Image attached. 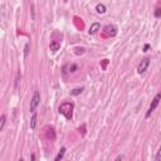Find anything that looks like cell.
I'll return each instance as SVG.
<instances>
[{
    "label": "cell",
    "mask_w": 161,
    "mask_h": 161,
    "mask_svg": "<svg viewBox=\"0 0 161 161\" xmlns=\"http://www.w3.org/2000/svg\"><path fill=\"white\" fill-rule=\"evenodd\" d=\"M45 134H47V139L48 140H55V132H54V129L52 126H47L45 127Z\"/></svg>",
    "instance_id": "cell-6"
},
{
    "label": "cell",
    "mask_w": 161,
    "mask_h": 161,
    "mask_svg": "<svg viewBox=\"0 0 161 161\" xmlns=\"http://www.w3.org/2000/svg\"><path fill=\"white\" fill-rule=\"evenodd\" d=\"M79 132H82V135L86 134V125H82V127H79Z\"/></svg>",
    "instance_id": "cell-17"
},
{
    "label": "cell",
    "mask_w": 161,
    "mask_h": 161,
    "mask_svg": "<svg viewBox=\"0 0 161 161\" xmlns=\"http://www.w3.org/2000/svg\"><path fill=\"white\" fill-rule=\"evenodd\" d=\"M99 28H101V25L98 24V23H93V24L91 25V28H89V30H88V33L91 35H93V34H96V33L99 30Z\"/></svg>",
    "instance_id": "cell-8"
},
{
    "label": "cell",
    "mask_w": 161,
    "mask_h": 161,
    "mask_svg": "<svg viewBox=\"0 0 161 161\" xmlns=\"http://www.w3.org/2000/svg\"><path fill=\"white\" fill-rule=\"evenodd\" d=\"M96 10H97L98 14H105V13H106V6L103 5V4H97Z\"/></svg>",
    "instance_id": "cell-10"
},
{
    "label": "cell",
    "mask_w": 161,
    "mask_h": 161,
    "mask_svg": "<svg viewBox=\"0 0 161 161\" xmlns=\"http://www.w3.org/2000/svg\"><path fill=\"white\" fill-rule=\"evenodd\" d=\"M155 160L156 161H161V146H160V149L157 151V154H156V156H155Z\"/></svg>",
    "instance_id": "cell-14"
},
{
    "label": "cell",
    "mask_w": 161,
    "mask_h": 161,
    "mask_svg": "<svg viewBox=\"0 0 161 161\" xmlns=\"http://www.w3.org/2000/svg\"><path fill=\"white\" fill-rule=\"evenodd\" d=\"M35 125H37V113L33 112V116H32V120H30V129L34 130L35 129Z\"/></svg>",
    "instance_id": "cell-9"
},
{
    "label": "cell",
    "mask_w": 161,
    "mask_h": 161,
    "mask_svg": "<svg viewBox=\"0 0 161 161\" xmlns=\"http://www.w3.org/2000/svg\"><path fill=\"white\" fill-rule=\"evenodd\" d=\"M82 91H83L82 87H80V88H74L73 91H70V94H72V96H77V94L82 93Z\"/></svg>",
    "instance_id": "cell-13"
},
{
    "label": "cell",
    "mask_w": 161,
    "mask_h": 161,
    "mask_svg": "<svg viewBox=\"0 0 161 161\" xmlns=\"http://www.w3.org/2000/svg\"><path fill=\"white\" fill-rule=\"evenodd\" d=\"M155 17H156V18H160V17H161V8H157V9L155 10Z\"/></svg>",
    "instance_id": "cell-16"
},
{
    "label": "cell",
    "mask_w": 161,
    "mask_h": 161,
    "mask_svg": "<svg viewBox=\"0 0 161 161\" xmlns=\"http://www.w3.org/2000/svg\"><path fill=\"white\" fill-rule=\"evenodd\" d=\"M107 64H108V59H103V62H102V68H103V69H106Z\"/></svg>",
    "instance_id": "cell-20"
},
{
    "label": "cell",
    "mask_w": 161,
    "mask_h": 161,
    "mask_svg": "<svg viewBox=\"0 0 161 161\" xmlns=\"http://www.w3.org/2000/svg\"><path fill=\"white\" fill-rule=\"evenodd\" d=\"M149 48H150V45H149V44H145V47H144V52H147Z\"/></svg>",
    "instance_id": "cell-21"
},
{
    "label": "cell",
    "mask_w": 161,
    "mask_h": 161,
    "mask_svg": "<svg viewBox=\"0 0 161 161\" xmlns=\"http://www.w3.org/2000/svg\"><path fill=\"white\" fill-rule=\"evenodd\" d=\"M49 48H50L52 52H57V50L60 48V42H58V40H52L50 44H49Z\"/></svg>",
    "instance_id": "cell-7"
},
{
    "label": "cell",
    "mask_w": 161,
    "mask_h": 161,
    "mask_svg": "<svg viewBox=\"0 0 161 161\" xmlns=\"http://www.w3.org/2000/svg\"><path fill=\"white\" fill-rule=\"evenodd\" d=\"M64 152H65V147H62L59 151V154L57 155V157H55V161H59V160H62L63 159V156H64Z\"/></svg>",
    "instance_id": "cell-11"
},
{
    "label": "cell",
    "mask_w": 161,
    "mask_h": 161,
    "mask_svg": "<svg viewBox=\"0 0 161 161\" xmlns=\"http://www.w3.org/2000/svg\"><path fill=\"white\" fill-rule=\"evenodd\" d=\"M5 122H6V116H5V115H3L1 118H0V131H3V130H4Z\"/></svg>",
    "instance_id": "cell-12"
},
{
    "label": "cell",
    "mask_w": 161,
    "mask_h": 161,
    "mask_svg": "<svg viewBox=\"0 0 161 161\" xmlns=\"http://www.w3.org/2000/svg\"><path fill=\"white\" fill-rule=\"evenodd\" d=\"M74 50H75V54H83L86 49H84V48H75Z\"/></svg>",
    "instance_id": "cell-15"
},
{
    "label": "cell",
    "mask_w": 161,
    "mask_h": 161,
    "mask_svg": "<svg viewBox=\"0 0 161 161\" xmlns=\"http://www.w3.org/2000/svg\"><path fill=\"white\" fill-rule=\"evenodd\" d=\"M39 103H40V93L39 91H34V94H33V98L30 101V112H35Z\"/></svg>",
    "instance_id": "cell-3"
},
{
    "label": "cell",
    "mask_w": 161,
    "mask_h": 161,
    "mask_svg": "<svg viewBox=\"0 0 161 161\" xmlns=\"http://www.w3.org/2000/svg\"><path fill=\"white\" fill-rule=\"evenodd\" d=\"M117 34V27L110 24L103 28V37H115Z\"/></svg>",
    "instance_id": "cell-4"
},
{
    "label": "cell",
    "mask_w": 161,
    "mask_h": 161,
    "mask_svg": "<svg viewBox=\"0 0 161 161\" xmlns=\"http://www.w3.org/2000/svg\"><path fill=\"white\" fill-rule=\"evenodd\" d=\"M73 108H74V106L72 102H63L62 105L59 106V113H62L67 120H70L73 116Z\"/></svg>",
    "instance_id": "cell-1"
},
{
    "label": "cell",
    "mask_w": 161,
    "mask_h": 161,
    "mask_svg": "<svg viewBox=\"0 0 161 161\" xmlns=\"http://www.w3.org/2000/svg\"><path fill=\"white\" fill-rule=\"evenodd\" d=\"M28 52H29V43L25 44V48H24V55L28 57Z\"/></svg>",
    "instance_id": "cell-18"
},
{
    "label": "cell",
    "mask_w": 161,
    "mask_h": 161,
    "mask_svg": "<svg viewBox=\"0 0 161 161\" xmlns=\"http://www.w3.org/2000/svg\"><path fill=\"white\" fill-rule=\"evenodd\" d=\"M74 70H77V65H75V64L69 65V72H74Z\"/></svg>",
    "instance_id": "cell-19"
},
{
    "label": "cell",
    "mask_w": 161,
    "mask_h": 161,
    "mask_svg": "<svg viewBox=\"0 0 161 161\" xmlns=\"http://www.w3.org/2000/svg\"><path fill=\"white\" fill-rule=\"evenodd\" d=\"M160 101H161V92L156 94V96H155V98L152 99V102H151V105H150V107H149V111L146 112V118H147V117H150V115H151V113H152V112L156 110V107L159 106Z\"/></svg>",
    "instance_id": "cell-2"
},
{
    "label": "cell",
    "mask_w": 161,
    "mask_h": 161,
    "mask_svg": "<svg viewBox=\"0 0 161 161\" xmlns=\"http://www.w3.org/2000/svg\"><path fill=\"white\" fill-rule=\"evenodd\" d=\"M149 64H150V58L146 57V58H144L142 60H141V63L139 64V67H137V73H139V74L145 73V70L147 69Z\"/></svg>",
    "instance_id": "cell-5"
}]
</instances>
